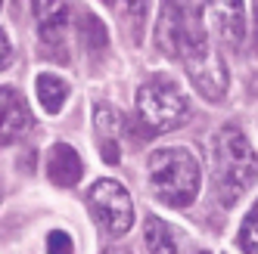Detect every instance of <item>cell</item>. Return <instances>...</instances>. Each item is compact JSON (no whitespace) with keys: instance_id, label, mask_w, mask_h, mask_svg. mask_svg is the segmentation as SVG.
I'll return each instance as SVG.
<instances>
[{"instance_id":"1","label":"cell","mask_w":258,"mask_h":254,"mask_svg":"<svg viewBox=\"0 0 258 254\" xmlns=\"http://www.w3.org/2000/svg\"><path fill=\"white\" fill-rule=\"evenodd\" d=\"M258 180V155L246 134L227 124L212 140V186L224 208H233Z\"/></svg>"},{"instance_id":"2","label":"cell","mask_w":258,"mask_h":254,"mask_svg":"<svg viewBox=\"0 0 258 254\" xmlns=\"http://www.w3.org/2000/svg\"><path fill=\"white\" fill-rule=\"evenodd\" d=\"M150 186L168 208H190L202 186V168L190 149L165 146L150 155Z\"/></svg>"},{"instance_id":"3","label":"cell","mask_w":258,"mask_h":254,"mask_svg":"<svg viewBox=\"0 0 258 254\" xmlns=\"http://www.w3.org/2000/svg\"><path fill=\"white\" fill-rule=\"evenodd\" d=\"M190 118V99L174 78L156 75L137 90V124L143 134H168Z\"/></svg>"},{"instance_id":"4","label":"cell","mask_w":258,"mask_h":254,"mask_svg":"<svg viewBox=\"0 0 258 254\" xmlns=\"http://www.w3.org/2000/svg\"><path fill=\"white\" fill-rule=\"evenodd\" d=\"M180 62H183V68H187L193 87L206 99H212V102L224 99V93H227V68H224V62H221V56H218V50L212 47V41L206 38V34H202L199 25L193 28L187 47H183Z\"/></svg>"},{"instance_id":"5","label":"cell","mask_w":258,"mask_h":254,"mask_svg":"<svg viewBox=\"0 0 258 254\" xmlns=\"http://www.w3.org/2000/svg\"><path fill=\"white\" fill-rule=\"evenodd\" d=\"M87 208L106 235H124L134 223V205L118 180H97L87 189Z\"/></svg>"},{"instance_id":"6","label":"cell","mask_w":258,"mask_h":254,"mask_svg":"<svg viewBox=\"0 0 258 254\" xmlns=\"http://www.w3.org/2000/svg\"><path fill=\"white\" fill-rule=\"evenodd\" d=\"M196 22H199V16H193L183 0H165L159 25H156L159 50L165 53V56H171V59H180V53H183V47H187Z\"/></svg>"},{"instance_id":"7","label":"cell","mask_w":258,"mask_h":254,"mask_svg":"<svg viewBox=\"0 0 258 254\" xmlns=\"http://www.w3.org/2000/svg\"><path fill=\"white\" fill-rule=\"evenodd\" d=\"M44 56L66 59V28H69V0H31Z\"/></svg>"},{"instance_id":"8","label":"cell","mask_w":258,"mask_h":254,"mask_svg":"<svg viewBox=\"0 0 258 254\" xmlns=\"http://www.w3.org/2000/svg\"><path fill=\"white\" fill-rule=\"evenodd\" d=\"M212 28L227 47H239L246 38V4L243 0H209Z\"/></svg>"},{"instance_id":"9","label":"cell","mask_w":258,"mask_h":254,"mask_svg":"<svg viewBox=\"0 0 258 254\" xmlns=\"http://www.w3.org/2000/svg\"><path fill=\"white\" fill-rule=\"evenodd\" d=\"M0 121H4V134H0L4 146L22 140L31 131V124H34V118L28 112V102H25V96L16 87H4V90H0Z\"/></svg>"},{"instance_id":"10","label":"cell","mask_w":258,"mask_h":254,"mask_svg":"<svg viewBox=\"0 0 258 254\" xmlns=\"http://www.w3.org/2000/svg\"><path fill=\"white\" fill-rule=\"evenodd\" d=\"M47 174L56 186H75L84 174V161L69 143H53L47 152Z\"/></svg>"},{"instance_id":"11","label":"cell","mask_w":258,"mask_h":254,"mask_svg":"<svg viewBox=\"0 0 258 254\" xmlns=\"http://www.w3.org/2000/svg\"><path fill=\"white\" fill-rule=\"evenodd\" d=\"M146 248H150V254H180V239H177V232L159 220V217H146Z\"/></svg>"},{"instance_id":"12","label":"cell","mask_w":258,"mask_h":254,"mask_svg":"<svg viewBox=\"0 0 258 254\" xmlns=\"http://www.w3.org/2000/svg\"><path fill=\"white\" fill-rule=\"evenodd\" d=\"M97 140H100V155L103 161H109V165H115L118 161V140H115V112L109 105H97Z\"/></svg>"},{"instance_id":"13","label":"cell","mask_w":258,"mask_h":254,"mask_svg":"<svg viewBox=\"0 0 258 254\" xmlns=\"http://www.w3.org/2000/svg\"><path fill=\"white\" fill-rule=\"evenodd\" d=\"M34 90H38V99L44 105V112H50V115H56L69 99V84L62 78H56V75H38Z\"/></svg>"},{"instance_id":"14","label":"cell","mask_w":258,"mask_h":254,"mask_svg":"<svg viewBox=\"0 0 258 254\" xmlns=\"http://www.w3.org/2000/svg\"><path fill=\"white\" fill-rule=\"evenodd\" d=\"M78 38L84 44V50L90 56H100V53L109 47V34H106V25L97 19L94 13H84L78 19Z\"/></svg>"},{"instance_id":"15","label":"cell","mask_w":258,"mask_h":254,"mask_svg":"<svg viewBox=\"0 0 258 254\" xmlns=\"http://www.w3.org/2000/svg\"><path fill=\"white\" fill-rule=\"evenodd\" d=\"M150 10H153V0H121V16L127 22V34H131L134 44L143 41V28H146V19H150Z\"/></svg>"},{"instance_id":"16","label":"cell","mask_w":258,"mask_h":254,"mask_svg":"<svg viewBox=\"0 0 258 254\" xmlns=\"http://www.w3.org/2000/svg\"><path fill=\"white\" fill-rule=\"evenodd\" d=\"M239 248H243V254H258V202L239 226Z\"/></svg>"},{"instance_id":"17","label":"cell","mask_w":258,"mask_h":254,"mask_svg":"<svg viewBox=\"0 0 258 254\" xmlns=\"http://www.w3.org/2000/svg\"><path fill=\"white\" fill-rule=\"evenodd\" d=\"M72 235L69 232H62V229H56V232H50L47 235V251L50 254H72Z\"/></svg>"},{"instance_id":"18","label":"cell","mask_w":258,"mask_h":254,"mask_svg":"<svg viewBox=\"0 0 258 254\" xmlns=\"http://www.w3.org/2000/svg\"><path fill=\"white\" fill-rule=\"evenodd\" d=\"M0 47H4V65H7V59H10V41H7V34L0 38Z\"/></svg>"},{"instance_id":"19","label":"cell","mask_w":258,"mask_h":254,"mask_svg":"<svg viewBox=\"0 0 258 254\" xmlns=\"http://www.w3.org/2000/svg\"><path fill=\"white\" fill-rule=\"evenodd\" d=\"M103 254H131V251H127V248H121V245H112V248H106Z\"/></svg>"},{"instance_id":"20","label":"cell","mask_w":258,"mask_h":254,"mask_svg":"<svg viewBox=\"0 0 258 254\" xmlns=\"http://www.w3.org/2000/svg\"><path fill=\"white\" fill-rule=\"evenodd\" d=\"M103 4H115V0H103Z\"/></svg>"},{"instance_id":"21","label":"cell","mask_w":258,"mask_h":254,"mask_svg":"<svg viewBox=\"0 0 258 254\" xmlns=\"http://www.w3.org/2000/svg\"><path fill=\"white\" fill-rule=\"evenodd\" d=\"M199 254H209V251H199Z\"/></svg>"}]
</instances>
